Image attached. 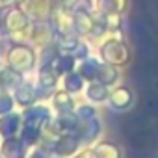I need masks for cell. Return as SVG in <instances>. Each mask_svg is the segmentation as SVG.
I'll return each mask as SVG.
<instances>
[{
	"label": "cell",
	"mask_w": 158,
	"mask_h": 158,
	"mask_svg": "<svg viewBox=\"0 0 158 158\" xmlns=\"http://www.w3.org/2000/svg\"><path fill=\"white\" fill-rule=\"evenodd\" d=\"M78 145H80V138L74 132H69V134H63V136L56 138V141L52 143V151H56L60 156H69V154L76 152Z\"/></svg>",
	"instance_id": "obj_1"
},
{
	"label": "cell",
	"mask_w": 158,
	"mask_h": 158,
	"mask_svg": "<svg viewBox=\"0 0 158 158\" xmlns=\"http://www.w3.org/2000/svg\"><path fill=\"white\" fill-rule=\"evenodd\" d=\"M93 152H95V158H121L119 147L114 145V143H110V141L99 143V145L93 149Z\"/></svg>",
	"instance_id": "obj_2"
},
{
	"label": "cell",
	"mask_w": 158,
	"mask_h": 158,
	"mask_svg": "<svg viewBox=\"0 0 158 158\" xmlns=\"http://www.w3.org/2000/svg\"><path fill=\"white\" fill-rule=\"evenodd\" d=\"M130 101H132V95H130V91H128L127 88H119V89L114 91L112 97H110L112 106H114V108H119V110L128 108V106H130Z\"/></svg>",
	"instance_id": "obj_3"
},
{
	"label": "cell",
	"mask_w": 158,
	"mask_h": 158,
	"mask_svg": "<svg viewBox=\"0 0 158 158\" xmlns=\"http://www.w3.org/2000/svg\"><path fill=\"white\" fill-rule=\"evenodd\" d=\"M17 128H19V117L17 115H10V117H4L0 121V132L8 138H11Z\"/></svg>",
	"instance_id": "obj_4"
},
{
	"label": "cell",
	"mask_w": 158,
	"mask_h": 158,
	"mask_svg": "<svg viewBox=\"0 0 158 158\" xmlns=\"http://www.w3.org/2000/svg\"><path fill=\"white\" fill-rule=\"evenodd\" d=\"M19 147H21V141L19 139H13V138H8V141L4 143V151L0 152L6 158H19Z\"/></svg>",
	"instance_id": "obj_5"
},
{
	"label": "cell",
	"mask_w": 158,
	"mask_h": 158,
	"mask_svg": "<svg viewBox=\"0 0 158 158\" xmlns=\"http://www.w3.org/2000/svg\"><path fill=\"white\" fill-rule=\"evenodd\" d=\"M54 102H56V106H58L60 110H63V112L71 110V106H73V101L69 99L67 93H58V95L54 97Z\"/></svg>",
	"instance_id": "obj_6"
},
{
	"label": "cell",
	"mask_w": 158,
	"mask_h": 158,
	"mask_svg": "<svg viewBox=\"0 0 158 158\" xmlns=\"http://www.w3.org/2000/svg\"><path fill=\"white\" fill-rule=\"evenodd\" d=\"M74 158H95V152H93V149H86L80 154H76Z\"/></svg>",
	"instance_id": "obj_7"
},
{
	"label": "cell",
	"mask_w": 158,
	"mask_h": 158,
	"mask_svg": "<svg viewBox=\"0 0 158 158\" xmlns=\"http://www.w3.org/2000/svg\"><path fill=\"white\" fill-rule=\"evenodd\" d=\"M0 158H2V154H0Z\"/></svg>",
	"instance_id": "obj_8"
}]
</instances>
